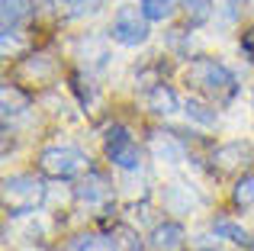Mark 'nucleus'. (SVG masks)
I'll list each match as a JSON object with an SVG mask.
<instances>
[{"label":"nucleus","instance_id":"1","mask_svg":"<svg viewBox=\"0 0 254 251\" xmlns=\"http://www.w3.org/2000/svg\"><path fill=\"white\" fill-rule=\"evenodd\" d=\"M184 84L209 103H229L238 90L235 74L216 58H193L184 68Z\"/></svg>","mask_w":254,"mask_h":251},{"label":"nucleus","instance_id":"2","mask_svg":"<svg viewBox=\"0 0 254 251\" xmlns=\"http://www.w3.org/2000/svg\"><path fill=\"white\" fill-rule=\"evenodd\" d=\"M39 168L49 177L71 181V177H77L87 168V158L74 145H49V148H42V155H39Z\"/></svg>","mask_w":254,"mask_h":251},{"label":"nucleus","instance_id":"3","mask_svg":"<svg viewBox=\"0 0 254 251\" xmlns=\"http://www.w3.org/2000/svg\"><path fill=\"white\" fill-rule=\"evenodd\" d=\"M45 196V187L36 181V177H6L3 184V206L10 209V213H29V209H36V203Z\"/></svg>","mask_w":254,"mask_h":251},{"label":"nucleus","instance_id":"4","mask_svg":"<svg viewBox=\"0 0 254 251\" xmlns=\"http://www.w3.org/2000/svg\"><path fill=\"white\" fill-rule=\"evenodd\" d=\"M110 32L119 45H142L148 39V16L142 13V6H119Z\"/></svg>","mask_w":254,"mask_h":251},{"label":"nucleus","instance_id":"5","mask_svg":"<svg viewBox=\"0 0 254 251\" xmlns=\"http://www.w3.org/2000/svg\"><path fill=\"white\" fill-rule=\"evenodd\" d=\"M103 148H106V158H110L113 164H119V168H126V171L138 168V161H142L135 138H132L129 129H126V126H119V123H113L110 129H106Z\"/></svg>","mask_w":254,"mask_h":251},{"label":"nucleus","instance_id":"6","mask_svg":"<svg viewBox=\"0 0 254 251\" xmlns=\"http://www.w3.org/2000/svg\"><path fill=\"white\" fill-rule=\"evenodd\" d=\"M148 245H151V251H184V245H187L184 229L177 222H164V226H158L151 232Z\"/></svg>","mask_w":254,"mask_h":251},{"label":"nucleus","instance_id":"7","mask_svg":"<svg viewBox=\"0 0 254 251\" xmlns=\"http://www.w3.org/2000/svg\"><path fill=\"white\" fill-rule=\"evenodd\" d=\"M212 161H216L219 171H235L238 161H242V164L251 161V148H248V145H242V142H229V145H222V148H216Z\"/></svg>","mask_w":254,"mask_h":251},{"label":"nucleus","instance_id":"8","mask_svg":"<svg viewBox=\"0 0 254 251\" xmlns=\"http://www.w3.org/2000/svg\"><path fill=\"white\" fill-rule=\"evenodd\" d=\"M29 16H32L29 0H3V36H10L23 23H29Z\"/></svg>","mask_w":254,"mask_h":251},{"label":"nucleus","instance_id":"9","mask_svg":"<svg viewBox=\"0 0 254 251\" xmlns=\"http://www.w3.org/2000/svg\"><path fill=\"white\" fill-rule=\"evenodd\" d=\"M148 110H151V113H161V116L174 113V110H177V97H174V90L164 87V84L151 87V94H148Z\"/></svg>","mask_w":254,"mask_h":251},{"label":"nucleus","instance_id":"10","mask_svg":"<svg viewBox=\"0 0 254 251\" xmlns=\"http://www.w3.org/2000/svg\"><path fill=\"white\" fill-rule=\"evenodd\" d=\"M180 6H184L187 19H190L193 26H203L206 19L212 16V0H180Z\"/></svg>","mask_w":254,"mask_h":251},{"label":"nucleus","instance_id":"11","mask_svg":"<svg viewBox=\"0 0 254 251\" xmlns=\"http://www.w3.org/2000/svg\"><path fill=\"white\" fill-rule=\"evenodd\" d=\"M232 203H235L238 209H254V174L242 177V181L235 184V190H232Z\"/></svg>","mask_w":254,"mask_h":251},{"label":"nucleus","instance_id":"12","mask_svg":"<svg viewBox=\"0 0 254 251\" xmlns=\"http://www.w3.org/2000/svg\"><path fill=\"white\" fill-rule=\"evenodd\" d=\"M142 13L151 23H164L174 13V0H142Z\"/></svg>","mask_w":254,"mask_h":251},{"label":"nucleus","instance_id":"13","mask_svg":"<svg viewBox=\"0 0 254 251\" xmlns=\"http://www.w3.org/2000/svg\"><path fill=\"white\" fill-rule=\"evenodd\" d=\"M62 16H81V13L93 10V0H49Z\"/></svg>","mask_w":254,"mask_h":251},{"label":"nucleus","instance_id":"14","mask_svg":"<svg viewBox=\"0 0 254 251\" xmlns=\"http://www.w3.org/2000/svg\"><path fill=\"white\" fill-rule=\"evenodd\" d=\"M216 235H225L229 242H238V245H248V232L245 229H238L235 222H229V219H222V222H216Z\"/></svg>","mask_w":254,"mask_h":251},{"label":"nucleus","instance_id":"15","mask_svg":"<svg viewBox=\"0 0 254 251\" xmlns=\"http://www.w3.org/2000/svg\"><path fill=\"white\" fill-rule=\"evenodd\" d=\"M187 116H196L199 123H212V120H216V113H203L199 103H187Z\"/></svg>","mask_w":254,"mask_h":251},{"label":"nucleus","instance_id":"16","mask_svg":"<svg viewBox=\"0 0 254 251\" xmlns=\"http://www.w3.org/2000/svg\"><path fill=\"white\" fill-rule=\"evenodd\" d=\"M251 3H254V0H251Z\"/></svg>","mask_w":254,"mask_h":251}]
</instances>
